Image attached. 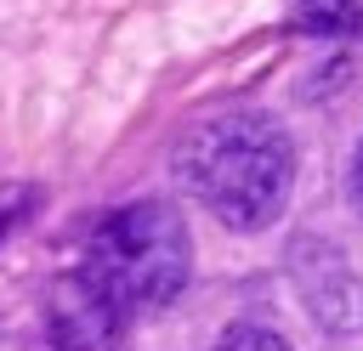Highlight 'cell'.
Masks as SVG:
<instances>
[{"mask_svg":"<svg viewBox=\"0 0 363 351\" xmlns=\"http://www.w3.org/2000/svg\"><path fill=\"white\" fill-rule=\"evenodd\" d=\"M289 28L312 40H357L363 0H289Z\"/></svg>","mask_w":363,"mask_h":351,"instance_id":"277c9868","label":"cell"},{"mask_svg":"<svg viewBox=\"0 0 363 351\" xmlns=\"http://www.w3.org/2000/svg\"><path fill=\"white\" fill-rule=\"evenodd\" d=\"M34 198H40V192H34L28 181H0V243L34 215Z\"/></svg>","mask_w":363,"mask_h":351,"instance_id":"8992f818","label":"cell"},{"mask_svg":"<svg viewBox=\"0 0 363 351\" xmlns=\"http://www.w3.org/2000/svg\"><path fill=\"white\" fill-rule=\"evenodd\" d=\"M79 266L130 317H147V311H164L187 289V277H193V238H187V221H182L176 204L136 198V204H119V209H108L96 221Z\"/></svg>","mask_w":363,"mask_h":351,"instance_id":"7a4b0ae2","label":"cell"},{"mask_svg":"<svg viewBox=\"0 0 363 351\" xmlns=\"http://www.w3.org/2000/svg\"><path fill=\"white\" fill-rule=\"evenodd\" d=\"M176 176L221 226L261 232L295 192V142L272 113H210L176 142Z\"/></svg>","mask_w":363,"mask_h":351,"instance_id":"6da1fadb","label":"cell"},{"mask_svg":"<svg viewBox=\"0 0 363 351\" xmlns=\"http://www.w3.org/2000/svg\"><path fill=\"white\" fill-rule=\"evenodd\" d=\"M346 187H352V204H357V215H363V142H357V153H352V170H346Z\"/></svg>","mask_w":363,"mask_h":351,"instance_id":"52a82bcc","label":"cell"},{"mask_svg":"<svg viewBox=\"0 0 363 351\" xmlns=\"http://www.w3.org/2000/svg\"><path fill=\"white\" fill-rule=\"evenodd\" d=\"M210 351H295V345H289L284 334L261 328V323H233V328H221V340H216Z\"/></svg>","mask_w":363,"mask_h":351,"instance_id":"5b68a950","label":"cell"},{"mask_svg":"<svg viewBox=\"0 0 363 351\" xmlns=\"http://www.w3.org/2000/svg\"><path fill=\"white\" fill-rule=\"evenodd\" d=\"M130 328V311L85 272V266H68L51 294H45V334H51V351H113Z\"/></svg>","mask_w":363,"mask_h":351,"instance_id":"3957f363","label":"cell"}]
</instances>
